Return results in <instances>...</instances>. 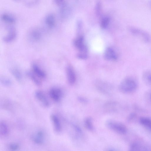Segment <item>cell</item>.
Instances as JSON below:
<instances>
[{"label": "cell", "mask_w": 151, "mask_h": 151, "mask_svg": "<svg viewBox=\"0 0 151 151\" xmlns=\"http://www.w3.org/2000/svg\"><path fill=\"white\" fill-rule=\"evenodd\" d=\"M137 86V81L132 77H127L124 79L119 85V89L124 93H129L134 91Z\"/></svg>", "instance_id": "1"}, {"label": "cell", "mask_w": 151, "mask_h": 151, "mask_svg": "<svg viewBox=\"0 0 151 151\" xmlns=\"http://www.w3.org/2000/svg\"><path fill=\"white\" fill-rule=\"evenodd\" d=\"M106 125L109 129L118 134H125L127 131V128L124 124L113 120H108Z\"/></svg>", "instance_id": "2"}, {"label": "cell", "mask_w": 151, "mask_h": 151, "mask_svg": "<svg viewBox=\"0 0 151 151\" xmlns=\"http://www.w3.org/2000/svg\"><path fill=\"white\" fill-rule=\"evenodd\" d=\"M35 98L43 106L48 107L50 105V102L45 93L40 90L36 91L34 94Z\"/></svg>", "instance_id": "3"}, {"label": "cell", "mask_w": 151, "mask_h": 151, "mask_svg": "<svg viewBox=\"0 0 151 151\" xmlns=\"http://www.w3.org/2000/svg\"><path fill=\"white\" fill-rule=\"evenodd\" d=\"M49 95L54 101L57 102L61 100L62 96V92L60 88L55 87H53L50 89Z\"/></svg>", "instance_id": "4"}, {"label": "cell", "mask_w": 151, "mask_h": 151, "mask_svg": "<svg viewBox=\"0 0 151 151\" xmlns=\"http://www.w3.org/2000/svg\"><path fill=\"white\" fill-rule=\"evenodd\" d=\"M45 135L44 132L42 130H38L35 132L32 136V141L35 144L42 145L45 141Z\"/></svg>", "instance_id": "5"}, {"label": "cell", "mask_w": 151, "mask_h": 151, "mask_svg": "<svg viewBox=\"0 0 151 151\" xmlns=\"http://www.w3.org/2000/svg\"><path fill=\"white\" fill-rule=\"evenodd\" d=\"M66 72L68 83L70 85H73L76 81L75 73L72 67L68 65L66 68Z\"/></svg>", "instance_id": "6"}, {"label": "cell", "mask_w": 151, "mask_h": 151, "mask_svg": "<svg viewBox=\"0 0 151 151\" xmlns=\"http://www.w3.org/2000/svg\"><path fill=\"white\" fill-rule=\"evenodd\" d=\"M130 30L133 34L141 37L146 42H149L150 41V37L147 33L135 28H131Z\"/></svg>", "instance_id": "7"}, {"label": "cell", "mask_w": 151, "mask_h": 151, "mask_svg": "<svg viewBox=\"0 0 151 151\" xmlns=\"http://www.w3.org/2000/svg\"><path fill=\"white\" fill-rule=\"evenodd\" d=\"M32 72L40 78L44 79L46 76L45 72L36 63L32 65Z\"/></svg>", "instance_id": "8"}, {"label": "cell", "mask_w": 151, "mask_h": 151, "mask_svg": "<svg viewBox=\"0 0 151 151\" xmlns=\"http://www.w3.org/2000/svg\"><path fill=\"white\" fill-rule=\"evenodd\" d=\"M50 119L55 131L57 133L60 132L61 130L62 127L58 117L56 115L52 114L50 115Z\"/></svg>", "instance_id": "9"}, {"label": "cell", "mask_w": 151, "mask_h": 151, "mask_svg": "<svg viewBox=\"0 0 151 151\" xmlns=\"http://www.w3.org/2000/svg\"><path fill=\"white\" fill-rule=\"evenodd\" d=\"M104 58L108 60H115L117 59V56L113 49L110 47H108L105 51L104 54Z\"/></svg>", "instance_id": "10"}, {"label": "cell", "mask_w": 151, "mask_h": 151, "mask_svg": "<svg viewBox=\"0 0 151 151\" xmlns=\"http://www.w3.org/2000/svg\"><path fill=\"white\" fill-rule=\"evenodd\" d=\"M16 35V32L15 30L12 28H11L9 29L7 34L3 37V41L7 43L12 42L15 39Z\"/></svg>", "instance_id": "11"}, {"label": "cell", "mask_w": 151, "mask_h": 151, "mask_svg": "<svg viewBox=\"0 0 151 151\" xmlns=\"http://www.w3.org/2000/svg\"><path fill=\"white\" fill-rule=\"evenodd\" d=\"M29 34L31 39L35 42L39 41L42 36L41 31L37 28H34L31 30Z\"/></svg>", "instance_id": "12"}, {"label": "cell", "mask_w": 151, "mask_h": 151, "mask_svg": "<svg viewBox=\"0 0 151 151\" xmlns=\"http://www.w3.org/2000/svg\"><path fill=\"white\" fill-rule=\"evenodd\" d=\"M45 21L46 25L49 28H52L55 26V19L54 15L52 14L47 15L45 18Z\"/></svg>", "instance_id": "13"}, {"label": "cell", "mask_w": 151, "mask_h": 151, "mask_svg": "<svg viewBox=\"0 0 151 151\" xmlns=\"http://www.w3.org/2000/svg\"><path fill=\"white\" fill-rule=\"evenodd\" d=\"M74 44L79 50L83 49L86 46L84 44L83 37L82 36L78 37L75 40Z\"/></svg>", "instance_id": "14"}, {"label": "cell", "mask_w": 151, "mask_h": 151, "mask_svg": "<svg viewBox=\"0 0 151 151\" xmlns=\"http://www.w3.org/2000/svg\"><path fill=\"white\" fill-rule=\"evenodd\" d=\"M27 76L37 86H40L41 82L38 77L33 72L27 71L26 72Z\"/></svg>", "instance_id": "15"}, {"label": "cell", "mask_w": 151, "mask_h": 151, "mask_svg": "<svg viewBox=\"0 0 151 151\" xmlns=\"http://www.w3.org/2000/svg\"><path fill=\"white\" fill-rule=\"evenodd\" d=\"M1 19L5 23L12 24L15 22V18L12 15L7 13L3 14L1 15Z\"/></svg>", "instance_id": "16"}, {"label": "cell", "mask_w": 151, "mask_h": 151, "mask_svg": "<svg viewBox=\"0 0 151 151\" xmlns=\"http://www.w3.org/2000/svg\"><path fill=\"white\" fill-rule=\"evenodd\" d=\"M12 74L18 81L21 82L22 80V76L20 70L17 68H12L10 69Z\"/></svg>", "instance_id": "17"}, {"label": "cell", "mask_w": 151, "mask_h": 151, "mask_svg": "<svg viewBox=\"0 0 151 151\" xmlns=\"http://www.w3.org/2000/svg\"><path fill=\"white\" fill-rule=\"evenodd\" d=\"M9 131L8 127L6 123L3 122H1L0 123V136L3 137L7 136Z\"/></svg>", "instance_id": "18"}, {"label": "cell", "mask_w": 151, "mask_h": 151, "mask_svg": "<svg viewBox=\"0 0 151 151\" xmlns=\"http://www.w3.org/2000/svg\"><path fill=\"white\" fill-rule=\"evenodd\" d=\"M130 149L132 151L147 150V148L138 143H134L130 146Z\"/></svg>", "instance_id": "19"}, {"label": "cell", "mask_w": 151, "mask_h": 151, "mask_svg": "<svg viewBox=\"0 0 151 151\" xmlns=\"http://www.w3.org/2000/svg\"><path fill=\"white\" fill-rule=\"evenodd\" d=\"M84 124L88 130L90 131H93L94 130L92 119L91 117H88L85 118L84 121Z\"/></svg>", "instance_id": "20"}, {"label": "cell", "mask_w": 151, "mask_h": 151, "mask_svg": "<svg viewBox=\"0 0 151 151\" xmlns=\"http://www.w3.org/2000/svg\"><path fill=\"white\" fill-rule=\"evenodd\" d=\"M139 121L142 125L151 130V119L146 117H142L140 118Z\"/></svg>", "instance_id": "21"}, {"label": "cell", "mask_w": 151, "mask_h": 151, "mask_svg": "<svg viewBox=\"0 0 151 151\" xmlns=\"http://www.w3.org/2000/svg\"><path fill=\"white\" fill-rule=\"evenodd\" d=\"M116 104L112 102H110L106 104L105 106V110L108 111H113L116 109Z\"/></svg>", "instance_id": "22"}, {"label": "cell", "mask_w": 151, "mask_h": 151, "mask_svg": "<svg viewBox=\"0 0 151 151\" xmlns=\"http://www.w3.org/2000/svg\"><path fill=\"white\" fill-rule=\"evenodd\" d=\"M79 52L78 54V58L85 59L87 57V49L86 46L84 48L79 50Z\"/></svg>", "instance_id": "23"}, {"label": "cell", "mask_w": 151, "mask_h": 151, "mask_svg": "<svg viewBox=\"0 0 151 151\" xmlns=\"http://www.w3.org/2000/svg\"><path fill=\"white\" fill-rule=\"evenodd\" d=\"M0 82L2 85L6 86H10L12 84L11 80L5 77L1 78Z\"/></svg>", "instance_id": "24"}, {"label": "cell", "mask_w": 151, "mask_h": 151, "mask_svg": "<svg viewBox=\"0 0 151 151\" xmlns=\"http://www.w3.org/2000/svg\"><path fill=\"white\" fill-rule=\"evenodd\" d=\"M109 22V19L108 17L104 18L101 21V26L103 29L106 28L108 26Z\"/></svg>", "instance_id": "25"}, {"label": "cell", "mask_w": 151, "mask_h": 151, "mask_svg": "<svg viewBox=\"0 0 151 151\" xmlns=\"http://www.w3.org/2000/svg\"><path fill=\"white\" fill-rule=\"evenodd\" d=\"M8 148L11 150H16L19 148V145L17 143H12L8 145Z\"/></svg>", "instance_id": "26"}, {"label": "cell", "mask_w": 151, "mask_h": 151, "mask_svg": "<svg viewBox=\"0 0 151 151\" xmlns=\"http://www.w3.org/2000/svg\"><path fill=\"white\" fill-rule=\"evenodd\" d=\"M144 78L148 81L151 83V73H147L145 74Z\"/></svg>", "instance_id": "27"}, {"label": "cell", "mask_w": 151, "mask_h": 151, "mask_svg": "<svg viewBox=\"0 0 151 151\" xmlns=\"http://www.w3.org/2000/svg\"><path fill=\"white\" fill-rule=\"evenodd\" d=\"M65 0H54L55 4L59 6H61L64 4Z\"/></svg>", "instance_id": "28"}, {"label": "cell", "mask_w": 151, "mask_h": 151, "mask_svg": "<svg viewBox=\"0 0 151 151\" xmlns=\"http://www.w3.org/2000/svg\"><path fill=\"white\" fill-rule=\"evenodd\" d=\"M78 99L80 101H81L82 102L86 103L87 102V99L82 97H78Z\"/></svg>", "instance_id": "29"}, {"label": "cell", "mask_w": 151, "mask_h": 151, "mask_svg": "<svg viewBox=\"0 0 151 151\" xmlns=\"http://www.w3.org/2000/svg\"><path fill=\"white\" fill-rule=\"evenodd\" d=\"M150 99H151V94H150Z\"/></svg>", "instance_id": "30"}]
</instances>
